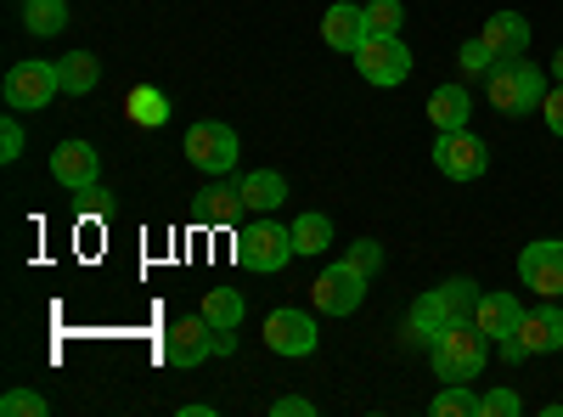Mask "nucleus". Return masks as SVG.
<instances>
[{
    "mask_svg": "<svg viewBox=\"0 0 563 417\" xmlns=\"http://www.w3.org/2000/svg\"><path fill=\"white\" fill-rule=\"evenodd\" d=\"M485 350H490V339L474 328V316H462V321H451V328L429 344V361H434V373L445 384H467V378L485 373Z\"/></svg>",
    "mask_w": 563,
    "mask_h": 417,
    "instance_id": "nucleus-1",
    "label": "nucleus"
},
{
    "mask_svg": "<svg viewBox=\"0 0 563 417\" xmlns=\"http://www.w3.org/2000/svg\"><path fill=\"white\" fill-rule=\"evenodd\" d=\"M485 90H490V108L496 113H507V119H519V113H530V108H541L547 102V74L536 68V63H496L490 74H485Z\"/></svg>",
    "mask_w": 563,
    "mask_h": 417,
    "instance_id": "nucleus-2",
    "label": "nucleus"
},
{
    "mask_svg": "<svg viewBox=\"0 0 563 417\" xmlns=\"http://www.w3.org/2000/svg\"><path fill=\"white\" fill-rule=\"evenodd\" d=\"M299 249H294V226H276L271 215H260V220H249L243 231H238V265L243 271H260V276H271V271H282Z\"/></svg>",
    "mask_w": 563,
    "mask_h": 417,
    "instance_id": "nucleus-3",
    "label": "nucleus"
},
{
    "mask_svg": "<svg viewBox=\"0 0 563 417\" xmlns=\"http://www.w3.org/2000/svg\"><path fill=\"white\" fill-rule=\"evenodd\" d=\"M180 153H186V164H192V169H203L209 180H220V175L238 169V130L220 124V119H198L192 130H186Z\"/></svg>",
    "mask_w": 563,
    "mask_h": 417,
    "instance_id": "nucleus-4",
    "label": "nucleus"
},
{
    "mask_svg": "<svg viewBox=\"0 0 563 417\" xmlns=\"http://www.w3.org/2000/svg\"><path fill=\"white\" fill-rule=\"evenodd\" d=\"M411 52H406V40L400 34H366L361 40V52H355V74L366 85H378V90H395L411 79Z\"/></svg>",
    "mask_w": 563,
    "mask_h": 417,
    "instance_id": "nucleus-5",
    "label": "nucleus"
},
{
    "mask_svg": "<svg viewBox=\"0 0 563 417\" xmlns=\"http://www.w3.org/2000/svg\"><path fill=\"white\" fill-rule=\"evenodd\" d=\"M57 63H12L7 79H0V97H7L12 113H40V108H52L57 97Z\"/></svg>",
    "mask_w": 563,
    "mask_h": 417,
    "instance_id": "nucleus-6",
    "label": "nucleus"
},
{
    "mask_svg": "<svg viewBox=\"0 0 563 417\" xmlns=\"http://www.w3.org/2000/svg\"><path fill=\"white\" fill-rule=\"evenodd\" d=\"M434 164L445 180H479L490 169V147L474 130H434Z\"/></svg>",
    "mask_w": 563,
    "mask_h": 417,
    "instance_id": "nucleus-7",
    "label": "nucleus"
},
{
    "mask_svg": "<svg viewBox=\"0 0 563 417\" xmlns=\"http://www.w3.org/2000/svg\"><path fill=\"white\" fill-rule=\"evenodd\" d=\"M366 283H372V276H361L350 260H339V265H327V271L316 276L310 305H316L321 316H350V310H361V299H366Z\"/></svg>",
    "mask_w": 563,
    "mask_h": 417,
    "instance_id": "nucleus-8",
    "label": "nucleus"
},
{
    "mask_svg": "<svg viewBox=\"0 0 563 417\" xmlns=\"http://www.w3.org/2000/svg\"><path fill=\"white\" fill-rule=\"evenodd\" d=\"M316 344H321V333H316V321H310L305 310L282 305V310L265 316V350H271V355L299 361V355H316Z\"/></svg>",
    "mask_w": 563,
    "mask_h": 417,
    "instance_id": "nucleus-9",
    "label": "nucleus"
},
{
    "mask_svg": "<svg viewBox=\"0 0 563 417\" xmlns=\"http://www.w3.org/2000/svg\"><path fill=\"white\" fill-rule=\"evenodd\" d=\"M214 355V321L209 316H186V321H169V333H164V361L169 366H203Z\"/></svg>",
    "mask_w": 563,
    "mask_h": 417,
    "instance_id": "nucleus-10",
    "label": "nucleus"
},
{
    "mask_svg": "<svg viewBox=\"0 0 563 417\" xmlns=\"http://www.w3.org/2000/svg\"><path fill=\"white\" fill-rule=\"evenodd\" d=\"M519 276H525V288H536V294H547V299H563V243H558V238L525 243Z\"/></svg>",
    "mask_w": 563,
    "mask_h": 417,
    "instance_id": "nucleus-11",
    "label": "nucleus"
},
{
    "mask_svg": "<svg viewBox=\"0 0 563 417\" xmlns=\"http://www.w3.org/2000/svg\"><path fill=\"white\" fill-rule=\"evenodd\" d=\"M451 305H445V294L440 288H429V294H417L411 299V310H406V344H422V350H429L445 328H451Z\"/></svg>",
    "mask_w": 563,
    "mask_h": 417,
    "instance_id": "nucleus-12",
    "label": "nucleus"
},
{
    "mask_svg": "<svg viewBox=\"0 0 563 417\" xmlns=\"http://www.w3.org/2000/svg\"><path fill=\"white\" fill-rule=\"evenodd\" d=\"M52 175H57V187L63 193H79V187H97V175H102V158L90 142H63L52 153Z\"/></svg>",
    "mask_w": 563,
    "mask_h": 417,
    "instance_id": "nucleus-13",
    "label": "nucleus"
},
{
    "mask_svg": "<svg viewBox=\"0 0 563 417\" xmlns=\"http://www.w3.org/2000/svg\"><path fill=\"white\" fill-rule=\"evenodd\" d=\"M479 40L496 52V63H519V57H530V18L496 12V18H485V34Z\"/></svg>",
    "mask_w": 563,
    "mask_h": 417,
    "instance_id": "nucleus-14",
    "label": "nucleus"
},
{
    "mask_svg": "<svg viewBox=\"0 0 563 417\" xmlns=\"http://www.w3.org/2000/svg\"><path fill=\"white\" fill-rule=\"evenodd\" d=\"M519 321H525V305H519V294H479V305H474V328L496 344V339H512L519 333Z\"/></svg>",
    "mask_w": 563,
    "mask_h": 417,
    "instance_id": "nucleus-15",
    "label": "nucleus"
},
{
    "mask_svg": "<svg viewBox=\"0 0 563 417\" xmlns=\"http://www.w3.org/2000/svg\"><path fill=\"white\" fill-rule=\"evenodd\" d=\"M321 40L333 45V52L355 57L361 52V40H366V7H350V0H333L321 18Z\"/></svg>",
    "mask_w": 563,
    "mask_h": 417,
    "instance_id": "nucleus-16",
    "label": "nucleus"
},
{
    "mask_svg": "<svg viewBox=\"0 0 563 417\" xmlns=\"http://www.w3.org/2000/svg\"><path fill=\"white\" fill-rule=\"evenodd\" d=\"M519 344H525L530 355H552V350H563V305L525 310V321H519Z\"/></svg>",
    "mask_w": 563,
    "mask_h": 417,
    "instance_id": "nucleus-17",
    "label": "nucleus"
},
{
    "mask_svg": "<svg viewBox=\"0 0 563 417\" xmlns=\"http://www.w3.org/2000/svg\"><path fill=\"white\" fill-rule=\"evenodd\" d=\"M243 215H249L243 187H225V180H209V187L198 193V220H203V226H238Z\"/></svg>",
    "mask_w": 563,
    "mask_h": 417,
    "instance_id": "nucleus-18",
    "label": "nucleus"
},
{
    "mask_svg": "<svg viewBox=\"0 0 563 417\" xmlns=\"http://www.w3.org/2000/svg\"><path fill=\"white\" fill-rule=\"evenodd\" d=\"M429 119H434V130H467V119H474L467 85H434L429 90Z\"/></svg>",
    "mask_w": 563,
    "mask_h": 417,
    "instance_id": "nucleus-19",
    "label": "nucleus"
},
{
    "mask_svg": "<svg viewBox=\"0 0 563 417\" xmlns=\"http://www.w3.org/2000/svg\"><path fill=\"white\" fill-rule=\"evenodd\" d=\"M243 204H249V215H271V209H282L288 204V180H282L276 169H249L243 180Z\"/></svg>",
    "mask_w": 563,
    "mask_h": 417,
    "instance_id": "nucleus-20",
    "label": "nucleus"
},
{
    "mask_svg": "<svg viewBox=\"0 0 563 417\" xmlns=\"http://www.w3.org/2000/svg\"><path fill=\"white\" fill-rule=\"evenodd\" d=\"M97 79H102V63L90 57V52L57 57V85L68 90V97H90V90H97Z\"/></svg>",
    "mask_w": 563,
    "mask_h": 417,
    "instance_id": "nucleus-21",
    "label": "nucleus"
},
{
    "mask_svg": "<svg viewBox=\"0 0 563 417\" xmlns=\"http://www.w3.org/2000/svg\"><path fill=\"white\" fill-rule=\"evenodd\" d=\"M124 113H130L141 130H158V124H169V97H164L158 85H135L130 102H124Z\"/></svg>",
    "mask_w": 563,
    "mask_h": 417,
    "instance_id": "nucleus-22",
    "label": "nucleus"
},
{
    "mask_svg": "<svg viewBox=\"0 0 563 417\" xmlns=\"http://www.w3.org/2000/svg\"><path fill=\"white\" fill-rule=\"evenodd\" d=\"M23 29L29 34H63L68 29V0H23Z\"/></svg>",
    "mask_w": 563,
    "mask_h": 417,
    "instance_id": "nucleus-23",
    "label": "nucleus"
},
{
    "mask_svg": "<svg viewBox=\"0 0 563 417\" xmlns=\"http://www.w3.org/2000/svg\"><path fill=\"white\" fill-rule=\"evenodd\" d=\"M327 243H333V220H327V215H299L294 220V249L299 254H327Z\"/></svg>",
    "mask_w": 563,
    "mask_h": 417,
    "instance_id": "nucleus-24",
    "label": "nucleus"
},
{
    "mask_svg": "<svg viewBox=\"0 0 563 417\" xmlns=\"http://www.w3.org/2000/svg\"><path fill=\"white\" fill-rule=\"evenodd\" d=\"M203 316L214 321V328H238V321L249 316V305H243L238 288H209L203 294Z\"/></svg>",
    "mask_w": 563,
    "mask_h": 417,
    "instance_id": "nucleus-25",
    "label": "nucleus"
},
{
    "mask_svg": "<svg viewBox=\"0 0 563 417\" xmlns=\"http://www.w3.org/2000/svg\"><path fill=\"white\" fill-rule=\"evenodd\" d=\"M429 411H434V417H485V411H479V395L467 389V384H445V389L429 400Z\"/></svg>",
    "mask_w": 563,
    "mask_h": 417,
    "instance_id": "nucleus-26",
    "label": "nucleus"
},
{
    "mask_svg": "<svg viewBox=\"0 0 563 417\" xmlns=\"http://www.w3.org/2000/svg\"><path fill=\"white\" fill-rule=\"evenodd\" d=\"M456 68L467 74V79H485L490 68H496V52L485 40H462V52H456Z\"/></svg>",
    "mask_w": 563,
    "mask_h": 417,
    "instance_id": "nucleus-27",
    "label": "nucleus"
},
{
    "mask_svg": "<svg viewBox=\"0 0 563 417\" xmlns=\"http://www.w3.org/2000/svg\"><path fill=\"white\" fill-rule=\"evenodd\" d=\"M440 294H445V305H451L456 321H462V316H474V305H479V283H474V276H451Z\"/></svg>",
    "mask_w": 563,
    "mask_h": 417,
    "instance_id": "nucleus-28",
    "label": "nucleus"
},
{
    "mask_svg": "<svg viewBox=\"0 0 563 417\" xmlns=\"http://www.w3.org/2000/svg\"><path fill=\"white\" fill-rule=\"evenodd\" d=\"M400 23H406L400 0H372L366 7V34H400Z\"/></svg>",
    "mask_w": 563,
    "mask_h": 417,
    "instance_id": "nucleus-29",
    "label": "nucleus"
},
{
    "mask_svg": "<svg viewBox=\"0 0 563 417\" xmlns=\"http://www.w3.org/2000/svg\"><path fill=\"white\" fill-rule=\"evenodd\" d=\"M0 417H45V395L40 389H7L0 395Z\"/></svg>",
    "mask_w": 563,
    "mask_h": 417,
    "instance_id": "nucleus-30",
    "label": "nucleus"
},
{
    "mask_svg": "<svg viewBox=\"0 0 563 417\" xmlns=\"http://www.w3.org/2000/svg\"><path fill=\"white\" fill-rule=\"evenodd\" d=\"M23 158V113L0 119V164H18Z\"/></svg>",
    "mask_w": 563,
    "mask_h": 417,
    "instance_id": "nucleus-31",
    "label": "nucleus"
},
{
    "mask_svg": "<svg viewBox=\"0 0 563 417\" xmlns=\"http://www.w3.org/2000/svg\"><path fill=\"white\" fill-rule=\"evenodd\" d=\"M361 276H378L384 271V243H372V238H361V243H350V254H344Z\"/></svg>",
    "mask_w": 563,
    "mask_h": 417,
    "instance_id": "nucleus-32",
    "label": "nucleus"
},
{
    "mask_svg": "<svg viewBox=\"0 0 563 417\" xmlns=\"http://www.w3.org/2000/svg\"><path fill=\"white\" fill-rule=\"evenodd\" d=\"M74 215H113V193L102 187V180L97 187H79L74 193Z\"/></svg>",
    "mask_w": 563,
    "mask_h": 417,
    "instance_id": "nucleus-33",
    "label": "nucleus"
},
{
    "mask_svg": "<svg viewBox=\"0 0 563 417\" xmlns=\"http://www.w3.org/2000/svg\"><path fill=\"white\" fill-rule=\"evenodd\" d=\"M479 411H485V417H519L525 400L512 395V389H485V395H479Z\"/></svg>",
    "mask_w": 563,
    "mask_h": 417,
    "instance_id": "nucleus-34",
    "label": "nucleus"
},
{
    "mask_svg": "<svg viewBox=\"0 0 563 417\" xmlns=\"http://www.w3.org/2000/svg\"><path fill=\"white\" fill-rule=\"evenodd\" d=\"M310 411H316L310 395H276L271 400V417H310Z\"/></svg>",
    "mask_w": 563,
    "mask_h": 417,
    "instance_id": "nucleus-35",
    "label": "nucleus"
},
{
    "mask_svg": "<svg viewBox=\"0 0 563 417\" xmlns=\"http://www.w3.org/2000/svg\"><path fill=\"white\" fill-rule=\"evenodd\" d=\"M541 119H547V130H552V135H563V85H552V90H547Z\"/></svg>",
    "mask_w": 563,
    "mask_h": 417,
    "instance_id": "nucleus-36",
    "label": "nucleus"
},
{
    "mask_svg": "<svg viewBox=\"0 0 563 417\" xmlns=\"http://www.w3.org/2000/svg\"><path fill=\"white\" fill-rule=\"evenodd\" d=\"M231 350H238V333H231V328H214V355H231Z\"/></svg>",
    "mask_w": 563,
    "mask_h": 417,
    "instance_id": "nucleus-37",
    "label": "nucleus"
},
{
    "mask_svg": "<svg viewBox=\"0 0 563 417\" xmlns=\"http://www.w3.org/2000/svg\"><path fill=\"white\" fill-rule=\"evenodd\" d=\"M180 417H214V400H186Z\"/></svg>",
    "mask_w": 563,
    "mask_h": 417,
    "instance_id": "nucleus-38",
    "label": "nucleus"
},
{
    "mask_svg": "<svg viewBox=\"0 0 563 417\" xmlns=\"http://www.w3.org/2000/svg\"><path fill=\"white\" fill-rule=\"evenodd\" d=\"M552 79L563 85V45H558V57H552Z\"/></svg>",
    "mask_w": 563,
    "mask_h": 417,
    "instance_id": "nucleus-39",
    "label": "nucleus"
}]
</instances>
